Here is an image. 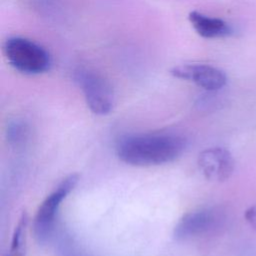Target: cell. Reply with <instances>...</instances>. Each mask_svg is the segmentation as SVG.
<instances>
[{
  "label": "cell",
  "instance_id": "6da1fadb",
  "mask_svg": "<svg viewBox=\"0 0 256 256\" xmlns=\"http://www.w3.org/2000/svg\"><path fill=\"white\" fill-rule=\"evenodd\" d=\"M187 147L186 138L174 132H152L122 137L116 145L121 161L133 166H156L173 162Z\"/></svg>",
  "mask_w": 256,
  "mask_h": 256
},
{
  "label": "cell",
  "instance_id": "7a4b0ae2",
  "mask_svg": "<svg viewBox=\"0 0 256 256\" xmlns=\"http://www.w3.org/2000/svg\"><path fill=\"white\" fill-rule=\"evenodd\" d=\"M78 180V174H70L40 204L33 220V233L38 244L45 245L51 240L61 203L74 189Z\"/></svg>",
  "mask_w": 256,
  "mask_h": 256
},
{
  "label": "cell",
  "instance_id": "3957f363",
  "mask_svg": "<svg viewBox=\"0 0 256 256\" xmlns=\"http://www.w3.org/2000/svg\"><path fill=\"white\" fill-rule=\"evenodd\" d=\"M4 53L10 65L24 74L43 73L51 64L50 55L42 46L23 37L8 38Z\"/></svg>",
  "mask_w": 256,
  "mask_h": 256
},
{
  "label": "cell",
  "instance_id": "277c9868",
  "mask_svg": "<svg viewBox=\"0 0 256 256\" xmlns=\"http://www.w3.org/2000/svg\"><path fill=\"white\" fill-rule=\"evenodd\" d=\"M74 78L83 91L87 106L97 115L108 114L114 105V92L110 83L89 69H79Z\"/></svg>",
  "mask_w": 256,
  "mask_h": 256
},
{
  "label": "cell",
  "instance_id": "5b68a950",
  "mask_svg": "<svg viewBox=\"0 0 256 256\" xmlns=\"http://www.w3.org/2000/svg\"><path fill=\"white\" fill-rule=\"evenodd\" d=\"M224 221L222 212L215 208H205L186 213L181 217L174 228V236L177 240H188L208 234Z\"/></svg>",
  "mask_w": 256,
  "mask_h": 256
},
{
  "label": "cell",
  "instance_id": "8992f818",
  "mask_svg": "<svg viewBox=\"0 0 256 256\" xmlns=\"http://www.w3.org/2000/svg\"><path fill=\"white\" fill-rule=\"evenodd\" d=\"M171 74L180 79L188 80L207 91H217L226 85V74L206 64H182L172 68Z\"/></svg>",
  "mask_w": 256,
  "mask_h": 256
},
{
  "label": "cell",
  "instance_id": "52a82bcc",
  "mask_svg": "<svg viewBox=\"0 0 256 256\" xmlns=\"http://www.w3.org/2000/svg\"><path fill=\"white\" fill-rule=\"evenodd\" d=\"M198 166L208 180L220 182L227 180L232 175L234 159L227 149L211 147L199 154Z\"/></svg>",
  "mask_w": 256,
  "mask_h": 256
},
{
  "label": "cell",
  "instance_id": "ba28073f",
  "mask_svg": "<svg viewBox=\"0 0 256 256\" xmlns=\"http://www.w3.org/2000/svg\"><path fill=\"white\" fill-rule=\"evenodd\" d=\"M188 18L195 31L204 38L227 37L233 33L232 27L220 18L211 17L197 11L190 12Z\"/></svg>",
  "mask_w": 256,
  "mask_h": 256
},
{
  "label": "cell",
  "instance_id": "9c48e42d",
  "mask_svg": "<svg viewBox=\"0 0 256 256\" xmlns=\"http://www.w3.org/2000/svg\"><path fill=\"white\" fill-rule=\"evenodd\" d=\"M59 256H85L70 237L63 236L59 243Z\"/></svg>",
  "mask_w": 256,
  "mask_h": 256
},
{
  "label": "cell",
  "instance_id": "30bf717a",
  "mask_svg": "<svg viewBox=\"0 0 256 256\" xmlns=\"http://www.w3.org/2000/svg\"><path fill=\"white\" fill-rule=\"evenodd\" d=\"M9 138L10 141H13L14 143L18 144L19 142L22 141V138L25 137L26 129L21 125V123H14L10 129H9Z\"/></svg>",
  "mask_w": 256,
  "mask_h": 256
},
{
  "label": "cell",
  "instance_id": "8fae6325",
  "mask_svg": "<svg viewBox=\"0 0 256 256\" xmlns=\"http://www.w3.org/2000/svg\"><path fill=\"white\" fill-rule=\"evenodd\" d=\"M245 219L250 224V226L256 230V203L246 210Z\"/></svg>",
  "mask_w": 256,
  "mask_h": 256
}]
</instances>
